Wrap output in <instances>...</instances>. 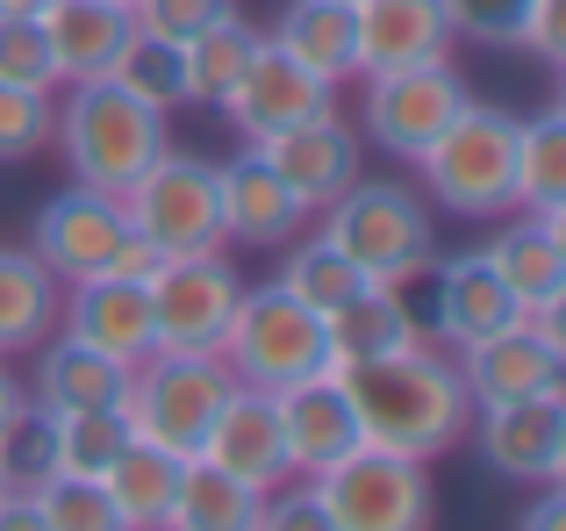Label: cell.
<instances>
[{
  "instance_id": "cell-9",
  "label": "cell",
  "mask_w": 566,
  "mask_h": 531,
  "mask_svg": "<svg viewBox=\"0 0 566 531\" xmlns=\"http://www.w3.org/2000/svg\"><path fill=\"white\" fill-rule=\"evenodd\" d=\"M473 101V86L459 80L452 58H430V65H401V72H374L366 80V101H359V137L374 152L401 158L409 166L444 123Z\"/></svg>"
},
{
  "instance_id": "cell-12",
  "label": "cell",
  "mask_w": 566,
  "mask_h": 531,
  "mask_svg": "<svg viewBox=\"0 0 566 531\" xmlns=\"http://www.w3.org/2000/svg\"><path fill=\"white\" fill-rule=\"evenodd\" d=\"M467 438L481 446L488 475L516 481V489H553L566 481V395H524V403H488L473 409Z\"/></svg>"
},
{
  "instance_id": "cell-2",
  "label": "cell",
  "mask_w": 566,
  "mask_h": 531,
  "mask_svg": "<svg viewBox=\"0 0 566 531\" xmlns=\"http://www.w3.org/2000/svg\"><path fill=\"white\" fill-rule=\"evenodd\" d=\"M51 144L65 158V173L80 187L123 195L158 152H166V115L144 108L137 94H123L115 80H72L65 101L51 115Z\"/></svg>"
},
{
  "instance_id": "cell-22",
  "label": "cell",
  "mask_w": 566,
  "mask_h": 531,
  "mask_svg": "<svg viewBox=\"0 0 566 531\" xmlns=\"http://www.w3.org/2000/svg\"><path fill=\"white\" fill-rule=\"evenodd\" d=\"M488 266L510 280V294L524 302V316H559L566 309V223L553 216H524V223L495 230L481 244Z\"/></svg>"
},
{
  "instance_id": "cell-29",
  "label": "cell",
  "mask_w": 566,
  "mask_h": 531,
  "mask_svg": "<svg viewBox=\"0 0 566 531\" xmlns=\"http://www.w3.org/2000/svg\"><path fill=\"white\" fill-rule=\"evenodd\" d=\"M265 29H251L237 8H222L208 29H193V37L180 43V65H187V101H201V108H222L230 101V86L244 80L251 51H259Z\"/></svg>"
},
{
  "instance_id": "cell-28",
  "label": "cell",
  "mask_w": 566,
  "mask_h": 531,
  "mask_svg": "<svg viewBox=\"0 0 566 531\" xmlns=\"http://www.w3.org/2000/svg\"><path fill=\"white\" fill-rule=\"evenodd\" d=\"M273 43L294 51L308 72H323L331 86L359 80V51H352V8L345 0H287L273 22Z\"/></svg>"
},
{
  "instance_id": "cell-41",
  "label": "cell",
  "mask_w": 566,
  "mask_h": 531,
  "mask_svg": "<svg viewBox=\"0 0 566 531\" xmlns=\"http://www.w3.org/2000/svg\"><path fill=\"white\" fill-rule=\"evenodd\" d=\"M516 43L545 65H566V0H524V22H516Z\"/></svg>"
},
{
  "instance_id": "cell-30",
  "label": "cell",
  "mask_w": 566,
  "mask_h": 531,
  "mask_svg": "<svg viewBox=\"0 0 566 531\" xmlns=\"http://www.w3.org/2000/svg\"><path fill=\"white\" fill-rule=\"evenodd\" d=\"M516 209L566 223V108L516 123Z\"/></svg>"
},
{
  "instance_id": "cell-27",
  "label": "cell",
  "mask_w": 566,
  "mask_h": 531,
  "mask_svg": "<svg viewBox=\"0 0 566 531\" xmlns=\"http://www.w3.org/2000/svg\"><path fill=\"white\" fill-rule=\"evenodd\" d=\"M57 302H65V280L36 252H8L0 244V360L43 345L57 331Z\"/></svg>"
},
{
  "instance_id": "cell-13",
  "label": "cell",
  "mask_w": 566,
  "mask_h": 531,
  "mask_svg": "<svg viewBox=\"0 0 566 531\" xmlns=\"http://www.w3.org/2000/svg\"><path fill=\"white\" fill-rule=\"evenodd\" d=\"M123 238H129L123 195H101V187H80V180H72L65 195H51L36 209V223H29V252L51 266L57 280L108 273L115 252H123Z\"/></svg>"
},
{
  "instance_id": "cell-40",
  "label": "cell",
  "mask_w": 566,
  "mask_h": 531,
  "mask_svg": "<svg viewBox=\"0 0 566 531\" xmlns=\"http://www.w3.org/2000/svg\"><path fill=\"white\" fill-rule=\"evenodd\" d=\"M438 8L467 43H516V22H524V0H438Z\"/></svg>"
},
{
  "instance_id": "cell-14",
  "label": "cell",
  "mask_w": 566,
  "mask_h": 531,
  "mask_svg": "<svg viewBox=\"0 0 566 531\" xmlns=\"http://www.w3.org/2000/svg\"><path fill=\"white\" fill-rule=\"evenodd\" d=\"M259 158L280 173V187H287L308 216H323L366 173V137L337 108H323V115H308V123H294V129H273V137L259 144Z\"/></svg>"
},
{
  "instance_id": "cell-31",
  "label": "cell",
  "mask_w": 566,
  "mask_h": 531,
  "mask_svg": "<svg viewBox=\"0 0 566 531\" xmlns=\"http://www.w3.org/2000/svg\"><path fill=\"white\" fill-rule=\"evenodd\" d=\"M259 524V489H244L237 475H222L216 460L180 467V496H172V531H251Z\"/></svg>"
},
{
  "instance_id": "cell-36",
  "label": "cell",
  "mask_w": 566,
  "mask_h": 531,
  "mask_svg": "<svg viewBox=\"0 0 566 531\" xmlns=\"http://www.w3.org/2000/svg\"><path fill=\"white\" fill-rule=\"evenodd\" d=\"M51 115H57L51 94L0 80V166H22V158L51 152Z\"/></svg>"
},
{
  "instance_id": "cell-43",
  "label": "cell",
  "mask_w": 566,
  "mask_h": 531,
  "mask_svg": "<svg viewBox=\"0 0 566 531\" xmlns=\"http://www.w3.org/2000/svg\"><path fill=\"white\" fill-rule=\"evenodd\" d=\"M22 403H29V388H22V381L8 374V366H0V424H8V417H14Z\"/></svg>"
},
{
  "instance_id": "cell-26",
  "label": "cell",
  "mask_w": 566,
  "mask_h": 531,
  "mask_svg": "<svg viewBox=\"0 0 566 531\" xmlns=\"http://www.w3.org/2000/svg\"><path fill=\"white\" fill-rule=\"evenodd\" d=\"M123 381H129V366L101 360L94 345H80V337L57 331L51 345L36 352L29 403H43V409H101V403H123Z\"/></svg>"
},
{
  "instance_id": "cell-17",
  "label": "cell",
  "mask_w": 566,
  "mask_h": 531,
  "mask_svg": "<svg viewBox=\"0 0 566 531\" xmlns=\"http://www.w3.org/2000/svg\"><path fill=\"white\" fill-rule=\"evenodd\" d=\"M57 331L94 345L101 360H115V366H137L144 352H151V294H144V280H123V273L65 280Z\"/></svg>"
},
{
  "instance_id": "cell-3",
  "label": "cell",
  "mask_w": 566,
  "mask_h": 531,
  "mask_svg": "<svg viewBox=\"0 0 566 531\" xmlns=\"http://www.w3.org/2000/svg\"><path fill=\"white\" fill-rule=\"evenodd\" d=\"M409 166L423 173V195L438 201V209L473 216V223L510 216L516 209V115L467 101Z\"/></svg>"
},
{
  "instance_id": "cell-20",
  "label": "cell",
  "mask_w": 566,
  "mask_h": 531,
  "mask_svg": "<svg viewBox=\"0 0 566 531\" xmlns=\"http://www.w3.org/2000/svg\"><path fill=\"white\" fill-rule=\"evenodd\" d=\"M352 51H359V80L430 65L452 58V22L438 0H352Z\"/></svg>"
},
{
  "instance_id": "cell-21",
  "label": "cell",
  "mask_w": 566,
  "mask_h": 531,
  "mask_svg": "<svg viewBox=\"0 0 566 531\" xmlns=\"http://www.w3.org/2000/svg\"><path fill=\"white\" fill-rule=\"evenodd\" d=\"M216 180H222V230H230L237 244L280 252V244H294L308 223H316V216L280 187V173L259 158V144H244L230 166H216Z\"/></svg>"
},
{
  "instance_id": "cell-34",
  "label": "cell",
  "mask_w": 566,
  "mask_h": 531,
  "mask_svg": "<svg viewBox=\"0 0 566 531\" xmlns=\"http://www.w3.org/2000/svg\"><path fill=\"white\" fill-rule=\"evenodd\" d=\"M108 80L123 86V94H137L144 108H158V115L187 108V65H180V43H158V37H144V29H129V43L115 51Z\"/></svg>"
},
{
  "instance_id": "cell-1",
  "label": "cell",
  "mask_w": 566,
  "mask_h": 531,
  "mask_svg": "<svg viewBox=\"0 0 566 531\" xmlns=\"http://www.w3.org/2000/svg\"><path fill=\"white\" fill-rule=\"evenodd\" d=\"M352 409H359V438L387 452H409V460H438L467 438L473 424V395L459 381L452 352H438L430 337H409V345L380 352V360L337 366Z\"/></svg>"
},
{
  "instance_id": "cell-39",
  "label": "cell",
  "mask_w": 566,
  "mask_h": 531,
  "mask_svg": "<svg viewBox=\"0 0 566 531\" xmlns=\"http://www.w3.org/2000/svg\"><path fill=\"white\" fill-rule=\"evenodd\" d=\"M230 0H129V22L158 43H187L193 29H208Z\"/></svg>"
},
{
  "instance_id": "cell-18",
  "label": "cell",
  "mask_w": 566,
  "mask_h": 531,
  "mask_svg": "<svg viewBox=\"0 0 566 531\" xmlns=\"http://www.w3.org/2000/svg\"><path fill=\"white\" fill-rule=\"evenodd\" d=\"M201 460H216L222 475H237L244 489H280V481H294L287 467V431H280V403L265 388H230L216 409V424H208L201 438Z\"/></svg>"
},
{
  "instance_id": "cell-8",
  "label": "cell",
  "mask_w": 566,
  "mask_h": 531,
  "mask_svg": "<svg viewBox=\"0 0 566 531\" xmlns=\"http://www.w3.org/2000/svg\"><path fill=\"white\" fill-rule=\"evenodd\" d=\"M123 209H129V230H144L166 259L222 252V244H230V230H222V180H216V166L193 158V152H172V144L123 187Z\"/></svg>"
},
{
  "instance_id": "cell-35",
  "label": "cell",
  "mask_w": 566,
  "mask_h": 531,
  "mask_svg": "<svg viewBox=\"0 0 566 531\" xmlns=\"http://www.w3.org/2000/svg\"><path fill=\"white\" fill-rule=\"evenodd\" d=\"M0 481H8V496H29L51 481V409L43 403H22L0 424Z\"/></svg>"
},
{
  "instance_id": "cell-7",
  "label": "cell",
  "mask_w": 566,
  "mask_h": 531,
  "mask_svg": "<svg viewBox=\"0 0 566 531\" xmlns=\"http://www.w3.org/2000/svg\"><path fill=\"white\" fill-rule=\"evenodd\" d=\"M230 388L237 381L216 352H144L123 381V424L144 446H166L180 460H193Z\"/></svg>"
},
{
  "instance_id": "cell-33",
  "label": "cell",
  "mask_w": 566,
  "mask_h": 531,
  "mask_svg": "<svg viewBox=\"0 0 566 531\" xmlns=\"http://www.w3.org/2000/svg\"><path fill=\"white\" fill-rule=\"evenodd\" d=\"M280 252H287V259H280V288H287L294 302H308L316 316H331L337 302H352V294L366 288V273H359V266H352L345 252H337L323 230H316V238L280 244Z\"/></svg>"
},
{
  "instance_id": "cell-15",
  "label": "cell",
  "mask_w": 566,
  "mask_h": 531,
  "mask_svg": "<svg viewBox=\"0 0 566 531\" xmlns=\"http://www.w3.org/2000/svg\"><path fill=\"white\" fill-rule=\"evenodd\" d=\"M323 108H337V86L323 80V72H308L294 51H280L273 37H259L244 80L230 86V101H222V115H230V129L244 144H265L273 129H294V123H308V115H323Z\"/></svg>"
},
{
  "instance_id": "cell-6",
  "label": "cell",
  "mask_w": 566,
  "mask_h": 531,
  "mask_svg": "<svg viewBox=\"0 0 566 531\" xmlns=\"http://www.w3.org/2000/svg\"><path fill=\"white\" fill-rule=\"evenodd\" d=\"M323 510V531H423L438 518V489H430V460L387 446H352L323 475H308Z\"/></svg>"
},
{
  "instance_id": "cell-37",
  "label": "cell",
  "mask_w": 566,
  "mask_h": 531,
  "mask_svg": "<svg viewBox=\"0 0 566 531\" xmlns=\"http://www.w3.org/2000/svg\"><path fill=\"white\" fill-rule=\"evenodd\" d=\"M43 510V531H115V510H108V489L86 475H51L43 489H29Z\"/></svg>"
},
{
  "instance_id": "cell-47",
  "label": "cell",
  "mask_w": 566,
  "mask_h": 531,
  "mask_svg": "<svg viewBox=\"0 0 566 531\" xmlns=\"http://www.w3.org/2000/svg\"><path fill=\"white\" fill-rule=\"evenodd\" d=\"M345 8H352V0H345Z\"/></svg>"
},
{
  "instance_id": "cell-46",
  "label": "cell",
  "mask_w": 566,
  "mask_h": 531,
  "mask_svg": "<svg viewBox=\"0 0 566 531\" xmlns=\"http://www.w3.org/2000/svg\"><path fill=\"white\" fill-rule=\"evenodd\" d=\"M115 8H129V0H115Z\"/></svg>"
},
{
  "instance_id": "cell-42",
  "label": "cell",
  "mask_w": 566,
  "mask_h": 531,
  "mask_svg": "<svg viewBox=\"0 0 566 531\" xmlns=\"http://www.w3.org/2000/svg\"><path fill=\"white\" fill-rule=\"evenodd\" d=\"M559 518H566V496H559V481H553V489H538V503L524 510V524H531V531H553Z\"/></svg>"
},
{
  "instance_id": "cell-24",
  "label": "cell",
  "mask_w": 566,
  "mask_h": 531,
  "mask_svg": "<svg viewBox=\"0 0 566 531\" xmlns=\"http://www.w3.org/2000/svg\"><path fill=\"white\" fill-rule=\"evenodd\" d=\"M43 37H51V58H57V86L72 80H108L115 51L129 43V8H115V0H51V8L36 14Z\"/></svg>"
},
{
  "instance_id": "cell-45",
  "label": "cell",
  "mask_w": 566,
  "mask_h": 531,
  "mask_svg": "<svg viewBox=\"0 0 566 531\" xmlns=\"http://www.w3.org/2000/svg\"><path fill=\"white\" fill-rule=\"evenodd\" d=\"M0 503H8V481H0Z\"/></svg>"
},
{
  "instance_id": "cell-10",
  "label": "cell",
  "mask_w": 566,
  "mask_h": 531,
  "mask_svg": "<svg viewBox=\"0 0 566 531\" xmlns=\"http://www.w3.org/2000/svg\"><path fill=\"white\" fill-rule=\"evenodd\" d=\"M144 294H151V352H216L244 273L222 252H180L144 280Z\"/></svg>"
},
{
  "instance_id": "cell-44",
  "label": "cell",
  "mask_w": 566,
  "mask_h": 531,
  "mask_svg": "<svg viewBox=\"0 0 566 531\" xmlns=\"http://www.w3.org/2000/svg\"><path fill=\"white\" fill-rule=\"evenodd\" d=\"M51 0H0V14H43Z\"/></svg>"
},
{
  "instance_id": "cell-16",
  "label": "cell",
  "mask_w": 566,
  "mask_h": 531,
  "mask_svg": "<svg viewBox=\"0 0 566 531\" xmlns=\"http://www.w3.org/2000/svg\"><path fill=\"white\" fill-rule=\"evenodd\" d=\"M423 273H430V316H423V331L438 337L444 352H459V345H473V337H488V331H502V323L524 316V302H516L510 280L488 266V252L430 259Z\"/></svg>"
},
{
  "instance_id": "cell-23",
  "label": "cell",
  "mask_w": 566,
  "mask_h": 531,
  "mask_svg": "<svg viewBox=\"0 0 566 531\" xmlns=\"http://www.w3.org/2000/svg\"><path fill=\"white\" fill-rule=\"evenodd\" d=\"M323 337H331V366H359V360H380V352L423 337V316L409 309V288L366 280L352 302H337L331 316H323Z\"/></svg>"
},
{
  "instance_id": "cell-19",
  "label": "cell",
  "mask_w": 566,
  "mask_h": 531,
  "mask_svg": "<svg viewBox=\"0 0 566 531\" xmlns=\"http://www.w3.org/2000/svg\"><path fill=\"white\" fill-rule=\"evenodd\" d=\"M273 403H280V431H287V467H294V481L323 475L331 460H345V452L359 446V409H352L337 366H323V374L280 388Z\"/></svg>"
},
{
  "instance_id": "cell-11",
  "label": "cell",
  "mask_w": 566,
  "mask_h": 531,
  "mask_svg": "<svg viewBox=\"0 0 566 531\" xmlns=\"http://www.w3.org/2000/svg\"><path fill=\"white\" fill-rule=\"evenodd\" d=\"M452 366H459V381H467L473 409L524 403V395H545V388L566 381V331H559V316H516V323H502V331L459 345Z\"/></svg>"
},
{
  "instance_id": "cell-5",
  "label": "cell",
  "mask_w": 566,
  "mask_h": 531,
  "mask_svg": "<svg viewBox=\"0 0 566 531\" xmlns=\"http://www.w3.org/2000/svg\"><path fill=\"white\" fill-rule=\"evenodd\" d=\"M216 360L230 366L237 388L280 395V388H294V381H308V374L331 366V337H323V316L308 302H294L280 280H259V288L237 294Z\"/></svg>"
},
{
  "instance_id": "cell-4",
  "label": "cell",
  "mask_w": 566,
  "mask_h": 531,
  "mask_svg": "<svg viewBox=\"0 0 566 531\" xmlns=\"http://www.w3.org/2000/svg\"><path fill=\"white\" fill-rule=\"evenodd\" d=\"M323 238L359 266L366 280H395V288L423 280V266L438 259L430 201L401 180H374V173H359V180L323 209Z\"/></svg>"
},
{
  "instance_id": "cell-38",
  "label": "cell",
  "mask_w": 566,
  "mask_h": 531,
  "mask_svg": "<svg viewBox=\"0 0 566 531\" xmlns=\"http://www.w3.org/2000/svg\"><path fill=\"white\" fill-rule=\"evenodd\" d=\"M0 80L57 94V58H51V37H43L36 14H0Z\"/></svg>"
},
{
  "instance_id": "cell-25",
  "label": "cell",
  "mask_w": 566,
  "mask_h": 531,
  "mask_svg": "<svg viewBox=\"0 0 566 531\" xmlns=\"http://www.w3.org/2000/svg\"><path fill=\"white\" fill-rule=\"evenodd\" d=\"M180 452L123 438L108 467H101V489H108L115 531H172V496H180Z\"/></svg>"
},
{
  "instance_id": "cell-32",
  "label": "cell",
  "mask_w": 566,
  "mask_h": 531,
  "mask_svg": "<svg viewBox=\"0 0 566 531\" xmlns=\"http://www.w3.org/2000/svg\"><path fill=\"white\" fill-rule=\"evenodd\" d=\"M129 424L123 403H101V409H51V475H86L101 481V467L123 452Z\"/></svg>"
}]
</instances>
